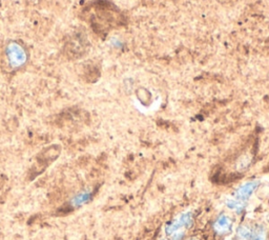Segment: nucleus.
<instances>
[{
	"mask_svg": "<svg viewBox=\"0 0 269 240\" xmlns=\"http://www.w3.org/2000/svg\"><path fill=\"white\" fill-rule=\"evenodd\" d=\"M194 222V217L191 213H186L180 216L178 219L169 223L166 227V233L168 235H174L176 233H180L181 230L190 228Z\"/></svg>",
	"mask_w": 269,
	"mask_h": 240,
	"instance_id": "nucleus-1",
	"label": "nucleus"
},
{
	"mask_svg": "<svg viewBox=\"0 0 269 240\" xmlns=\"http://www.w3.org/2000/svg\"><path fill=\"white\" fill-rule=\"evenodd\" d=\"M259 185H260L259 181H250V182L244 183V185H242L237 190L236 198L245 202L253 194V192L258 189Z\"/></svg>",
	"mask_w": 269,
	"mask_h": 240,
	"instance_id": "nucleus-2",
	"label": "nucleus"
},
{
	"mask_svg": "<svg viewBox=\"0 0 269 240\" xmlns=\"http://www.w3.org/2000/svg\"><path fill=\"white\" fill-rule=\"evenodd\" d=\"M232 228H233V221L229 216L225 214L220 215L214 223V230L216 231V233L220 235H225L229 233Z\"/></svg>",
	"mask_w": 269,
	"mask_h": 240,
	"instance_id": "nucleus-3",
	"label": "nucleus"
},
{
	"mask_svg": "<svg viewBox=\"0 0 269 240\" xmlns=\"http://www.w3.org/2000/svg\"><path fill=\"white\" fill-rule=\"evenodd\" d=\"M11 54H10V60L12 61V63H15V64H19L23 61V53L20 49H18L16 46H14L11 49Z\"/></svg>",
	"mask_w": 269,
	"mask_h": 240,
	"instance_id": "nucleus-4",
	"label": "nucleus"
},
{
	"mask_svg": "<svg viewBox=\"0 0 269 240\" xmlns=\"http://www.w3.org/2000/svg\"><path fill=\"white\" fill-rule=\"evenodd\" d=\"M251 240H267V231L264 225H257L252 229Z\"/></svg>",
	"mask_w": 269,
	"mask_h": 240,
	"instance_id": "nucleus-5",
	"label": "nucleus"
},
{
	"mask_svg": "<svg viewBox=\"0 0 269 240\" xmlns=\"http://www.w3.org/2000/svg\"><path fill=\"white\" fill-rule=\"evenodd\" d=\"M226 205H227L230 210L237 212V213H241L245 208V203L243 201H241L239 199H237L236 197L235 198H228L226 200Z\"/></svg>",
	"mask_w": 269,
	"mask_h": 240,
	"instance_id": "nucleus-6",
	"label": "nucleus"
},
{
	"mask_svg": "<svg viewBox=\"0 0 269 240\" xmlns=\"http://www.w3.org/2000/svg\"><path fill=\"white\" fill-rule=\"evenodd\" d=\"M251 235L252 229L247 227V225H242V227L239 228L238 236L241 240H251Z\"/></svg>",
	"mask_w": 269,
	"mask_h": 240,
	"instance_id": "nucleus-7",
	"label": "nucleus"
}]
</instances>
